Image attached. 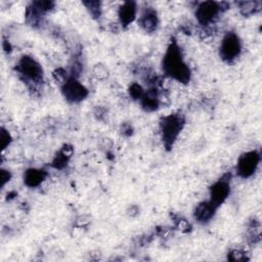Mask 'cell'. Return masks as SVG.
Segmentation results:
<instances>
[{"label": "cell", "mask_w": 262, "mask_h": 262, "mask_svg": "<svg viewBox=\"0 0 262 262\" xmlns=\"http://www.w3.org/2000/svg\"><path fill=\"white\" fill-rule=\"evenodd\" d=\"M163 70L167 76L183 84L190 80V70L183 60L181 50L177 43L173 41L164 56Z\"/></svg>", "instance_id": "cell-1"}, {"label": "cell", "mask_w": 262, "mask_h": 262, "mask_svg": "<svg viewBox=\"0 0 262 262\" xmlns=\"http://www.w3.org/2000/svg\"><path fill=\"white\" fill-rule=\"evenodd\" d=\"M184 126V117L181 114L168 115L160 121L162 139L167 148H171Z\"/></svg>", "instance_id": "cell-2"}, {"label": "cell", "mask_w": 262, "mask_h": 262, "mask_svg": "<svg viewBox=\"0 0 262 262\" xmlns=\"http://www.w3.org/2000/svg\"><path fill=\"white\" fill-rule=\"evenodd\" d=\"M16 71L28 82L38 84L43 77V71L39 62L32 56L25 55L16 63Z\"/></svg>", "instance_id": "cell-3"}, {"label": "cell", "mask_w": 262, "mask_h": 262, "mask_svg": "<svg viewBox=\"0 0 262 262\" xmlns=\"http://www.w3.org/2000/svg\"><path fill=\"white\" fill-rule=\"evenodd\" d=\"M241 49V41L237 35L233 32H229L221 41L220 55L225 61H232L239 55Z\"/></svg>", "instance_id": "cell-4"}, {"label": "cell", "mask_w": 262, "mask_h": 262, "mask_svg": "<svg viewBox=\"0 0 262 262\" xmlns=\"http://www.w3.org/2000/svg\"><path fill=\"white\" fill-rule=\"evenodd\" d=\"M61 91L66 99L70 102H80L88 95V90L76 78L69 77L61 85Z\"/></svg>", "instance_id": "cell-5"}, {"label": "cell", "mask_w": 262, "mask_h": 262, "mask_svg": "<svg viewBox=\"0 0 262 262\" xmlns=\"http://www.w3.org/2000/svg\"><path fill=\"white\" fill-rule=\"evenodd\" d=\"M260 154L256 150L243 154L237 160L236 173L243 178L250 177L256 171L260 162Z\"/></svg>", "instance_id": "cell-6"}, {"label": "cell", "mask_w": 262, "mask_h": 262, "mask_svg": "<svg viewBox=\"0 0 262 262\" xmlns=\"http://www.w3.org/2000/svg\"><path fill=\"white\" fill-rule=\"evenodd\" d=\"M230 174L223 175L219 180H217L210 188V202L215 206L219 207L228 196L230 191Z\"/></svg>", "instance_id": "cell-7"}, {"label": "cell", "mask_w": 262, "mask_h": 262, "mask_svg": "<svg viewBox=\"0 0 262 262\" xmlns=\"http://www.w3.org/2000/svg\"><path fill=\"white\" fill-rule=\"evenodd\" d=\"M222 4L215 1H205L198 5L195 10V16L199 23L203 26H208L217 17L222 10Z\"/></svg>", "instance_id": "cell-8"}, {"label": "cell", "mask_w": 262, "mask_h": 262, "mask_svg": "<svg viewBox=\"0 0 262 262\" xmlns=\"http://www.w3.org/2000/svg\"><path fill=\"white\" fill-rule=\"evenodd\" d=\"M119 19L123 27L130 25L136 16V3L133 1L124 2L119 8Z\"/></svg>", "instance_id": "cell-9"}, {"label": "cell", "mask_w": 262, "mask_h": 262, "mask_svg": "<svg viewBox=\"0 0 262 262\" xmlns=\"http://www.w3.org/2000/svg\"><path fill=\"white\" fill-rule=\"evenodd\" d=\"M139 24L145 32L151 33V32L156 31V29L158 28V25H159V19H158L156 10L151 7L146 8L140 16Z\"/></svg>", "instance_id": "cell-10"}, {"label": "cell", "mask_w": 262, "mask_h": 262, "mask_svg": "<svg viewBox=\"0 0 262 262\" xmlns=\"http://www.w3.org/2000/svg\"><path fill=\"white\" fill-rule=\"evenodd\" d=\"M217 207H215L210 201L199 204L194 210V218L199 222H208L214 215Z\"/></svg>", "instance_id": "cell-11"}, {"label": "cell", "mask_w": 262, "mask_h": 262, "mask_svg": "<svg viewBox=\"0 0 262 262\" xmlns=\"http://www.w3.org/2000/svg\"><path fill=\"white\" fill-rule=\"evenodd\" d=\"M142 107L147 112L156 111L160 104L159 94L156 87H151L146 93L143 94L142 98L140 99Z\"/></svg>", "instance_id": "cell-12"}, {"label": "cell", "mask_w": 262, "mask_h": 262, "mask_svg": "<svg viewBox=\"0 0 262 262\" xmlns=\"http://www.w3.org/2000/svg\"><path fill=\"white\" fill-rule=\"evenodd\" d=\"M47 173L40 169H29L24 175V181L29 187H36L46 178Z\"/></svg>", "instance_id": "cell-13"}, {"label": "cell", "mask_w": 262, "mask_h": 262, "mask_svg": "<svg viewBox=\"0 0 262 262\" xmlns=\"http://www.w3.org/2000/svg\"><path fill=\"white\" fill-rule=\"evenodd\" d=\"M72 150L73 148L69 145H64L55 156L53 162H52V166L56 169H62L67 166L69 159L72 155Z\"/></svg>", "instance_id": "cell-14"}, {"label": "cell", "mask_w": 262, "mask_h": 262, "mask_svg": "<svg viewBox=\"0 0 262 262\" xmlns=\"http://www.w3.org/2000/svg\"><path fill=\"white\" fill-rule=\"evenodd\" d=\"M238 8L241 12L244 15H251L258 10H260L261 7V2L260 1H243V2H237Z\"/></svg>", "instance_id": "cell-15"}, {"label": "cell", "mask_w": 262, "mask_h": 262, "mask_svg": "<svg viewBox=\"0 0 262 262\" xmlns=\"http://www.w3.org/2000/svg\"><path fill=\"white\" fill-rule=\"evenodd\" d=\"M83 4L86 6V8L88 9V11L90 12V14L97 18L100 16L101 13V6H100V2L99 1H84Z\"/></svg>", "instance_id": "cell-16"}, {"label": "cell", "mask_w": 262, "mask_h": 262, "mask_svg": "<svg viewBox=\"0 0 262 262\" xmlns=\"http://www.w3.org/2000/svg\"><path fill=\"white\" fill-rule=\"evenodd\" d=\"M129 93H130V96L133 98V99H141L143 94H144V91L142 89V87L137 84V83H134L130 86L129 88Z\"/></svg>", "instance_id": "cell-17"}, {"label": "cell", "mask_w": 262, "mask_h": 262, "mask_svg": "<svg viewBox=\"0 0 262 262\" xmlns=\"http://www.w3.org/2000/svg\"><path fill=\"white\" fill-rule=\"evenodd\" d=\"M93 74L94 76L99 79V80H102V79H105L107 76H108V71L107 69L103 66V64H95V67L93 68Z\"/></svg>", "instance_id": "cell-18"}, {"label": "cell", "mask_w": 262, "mask_h": 262, "mask_svg": "<svg viewBox=\"0 0 262 262\" xmlns=\"http://www.w3.org/2000/svg\"><path fill=\"white\" fill-rule=\"evenodd\" d=\"M11 141V137L10 134L8 133V131H6L4 128L1 129V133H0V145L2 149H5L9 143Z\"/></svg>", "instance_id": "cell-19"}, {"label": "cell", "mask_w": 262, "mask_h": 262, "mask_svg": "<svg viewBox=\"0 0 262 262\" xmlns=\"http://www.w3.org/2000/svg\"><path fill=\"white\" fill-rule=\"evenodd\" d=\"M228 259L232 261H244L247 260L245 252L241 250H233L228 254Z\"/></svg>", "instance_id": "cell-20"}, {"label": "cell", "mask_w": 262, "mask_h": 262, "mask_svg": "<svg viewBox=\"0 0 262 262\" xmlns=\"http://www.w3.org/2000/svg\"><path fill=\"white\" fill-rule=\"evenodd\" d=\"M10 177H11L10 172H8L4 169L1 170V172H0V185H1V187H3L5 185V183L9 181Z\"/></svg>", "instance_id": "cell-21"}]
</instances>
